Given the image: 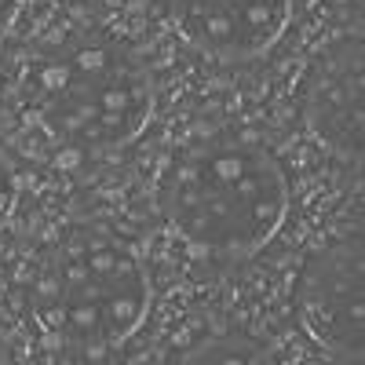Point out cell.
Instances as JSON below:
<instances>
[{
  "instance_id": "1",
  "label": "cell",
  "mask_w": 365,
  "mask_h": 365,
  "mask_svg": "<svg viewBox=\"0 0 365 365\" xmlns=\"http://www.w3.org/2000/svg\"><path fill=\"white\" fill-rule=\"evenodd\" d=\"M289 175L259 139L220 128L175 150L158 179L165 223L208 256H252L282 230Z\"/></svg>"
},
{
  "instance_id": "2",
  "label": "cell",
  "mask_w": 365,
  "mask_h": 365,
  "mask_svg": "<svg viewBox=\"0 0 365 365\" xmlns=\"http://www.w3.org/2000/svg\"><path fill=\"white\" fill-rule=\"evenodd\" d=\"M41 125L77 150H113L143 132L154 110V81L120 41L84 37L51 51L34 77Z\"/></svg>"
},
{
  "instance_id": "3",
  "label": "cell",
  "mask_w": 365,
  "mask_h": 365,
  "mask_svg": "<svg viewBox=\"0 0 365 365\" xmlns=\"http://www.w3.org/2000/svg\"><path fill=\"white\" fill-rule=\"evenodd\" d=\"M150 282L139 256L113 237L81 241L37 289V314L73 351L99 354L120 347L143 325Z\"/></svg>"
},
{
  "instance_id": "4",
  "label": "cell",
  "mask_w": 365,
  "mask_h": 365,
  "mask_svg": "<svg viewBox=\"0 0 365 365\" xmlns=\"http://www.w3.org/2000/svg\"><path fill=\"white\" fill-rule=\"evenodd\" d=\"M303 332L325 358L358 365L365 358V249L361 227L340 230L311 249L292 285Z\"/></svg>"
},
{
  "instance_id": "5",
  "label": "cell",
  "mask_w": 365,
  "mask_h": 365,
  "mask_svg": "<svg viewBox=\"0 0 365 365\" xmlns=\"http://www.w3.org/2000/svg\"><path fill=\"white\" fill-rule=\"evenodd\" d=\"M361 29L325 37L299 77V113L307 132L344 161H361L365 143V91H361Z\"/></svg>"
},
{
  "instance_id": "6",
  "label": "cell",
  "mask_w": 365,
  "mask_h": 365,
  "mask_svg": "<svg viewBox=\"0 0 365 365\" xmlns=\"http://www.w3.org/2000/svg\"><path fill=\"white\" fill-rule=\"evenodd\" d=\"M168 15L179 37L197 51L223 63H245L278 44L292 0H168Z\"/></svg>"
},
{
  "instance_id": "7",
  "label": "cell",
  "mask_w": 365,
  "mask_h": 365,
  "mask_svg": "<svg viewBox=\"0 0 365 365\" xmlns=\"http://www.w3.org/2000/svg\"><path fill=\"white\" fill-rule=\"evenodd\" d=\"M11 197H15V179H11V168H8L4 154H0V216L8 212Z\"/></svg>"
},
{
  "instance_id": "8",
  "label": "cell",
  "mask_w": 365,
  "mask_h": 365,
  "mask_svg": "<svg viewBox=\"0 0 365 365\" xmlns=\"http://www.w3.org/2000/svg\"><path fill=\"white\" fill-rule=\"evenodd\" d=\"M11 8H15V0H0V29H4V22H8Z\"/></svg>"
}]
</instances>
